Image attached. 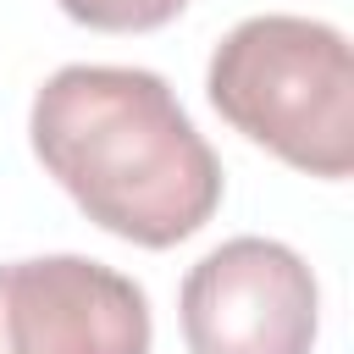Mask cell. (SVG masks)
Returning a JSON list of instances; mask_svg holds the SVG:
<instances>
[{
    "label": "cell",
    "mask_w": 354,
    "mask_h": 354,
    "mask_svg": "<svg viewBox=\"0 0 354 354\" xmlns=\"http://www.w3.org/2000/svg\"><path fill=\"white\" fill-rule=\"evenodd\" d=\"M55 6L94 33H149L188 11V0H55Z\"/></svg>",
    "instance_id": "cell-5"
},
{
    "label": "cell",
    "mask_w": 354,
    "mask_h": 354,
    "mask_svg": "<svg viewBox=\"0 0 354 354\" xmlns=\"http://www.w3.org/2000/svg\"><path fill=\"white\" fill-rule=\"evenodd\" d=\"M28 144L72 205L122 243L171 249L221 205V160L160 72L61 66L39 83Z\"/></svg>",
    "instance_id": "cell-1"
},
{
    "label": "cell",
    "mask_w": 354,
    "mask_h": 354,
    "mask_svg": "<svg viewBox=\"0 0 354 354\" xmlns=\"http://www.w3.org/2000/svg\"><path fill=\"white\" fill-rule=\"evenodd\" d=\"M216 116L304 177L354 171V55L332 22L266 11L238 22L210 66Z\"/></svg>",
    "instance_id": "cell-2"
},
{
    "label": "cell",
    "mask_w": 354,
    "mask_h": 354,
    "mask_svg": "<svg viewBox=\"0 0 354 354\" xmlns=\"http://www.w3.org/2000/svg\"><path fill=\"white\" fill-rule=\"evenodd\" d=\"M177 321L188 354H310L321 288L299 249L243 232L183 277Z\"/></svg>",
    "instance_id": "cell-3"
},
{
    "label": "cell",
    "mask_w": 354,
    "mask_h": 354,
    "mask_svg": "<svg viewBox=\"0 0 354 354\" xmlns=\"http://www.w3.org/2000/svg\"><path fill=\"white\" fill-rule=\"evenodd\" d=\"M149 299L88 254L0 266V354H149Z\"/></svg>",
    "instance_id": "cell-4"
}]
</instances>
